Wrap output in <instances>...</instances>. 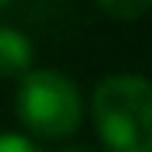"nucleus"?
<instances>
[{
  "label": "nucleus",
  "mask_w": 152,
  "mask_h": 152,
  "mask_svg": "<svg viewBox=\"0 0 152 152\" xmlns=\"http://www.w3.org/2000/svg\"><path fill=\"white\" fill-rule=\"evenodd\" d=\"M94 3L113 20H139V16H146L152 0H94Z\"/></svg>",
  "instance_id": "obj_4"
},
{
  "label": "nucleus",
  "mask_w": 152,
  "mask_h": 152,
  "mask_svg": "<svg viewBox=\"0 0 152 152\" xmlns=\"http://www.w3.org/2000/svg\"><path fill=\"white\" fill-rule=\"evenodd\" d=\"M91 113L110 152H152V88L139 75H113L94 88Z\"/></svg>",
  "instance_id": "obj_1"
},
{
  "label": "nucleus",
  "mask_w": 152,
  "mask_h": 152,
  "mask_svg": "<svg viewBox=\"0 0 152 152\" xmlns=\"http://www.w3.org/2000/svg\"><path fill=\"white\" fill-rule=\"evenodd\" d=\"M58 152H91L88 146H68V149H58Z\"/></svg>",
  "instance_id": "obj_6"
},
{
  "label": "nucleus",
  "mask_w": 152,
  "mask_h": 152,
  "mask_svg": "<svg viewBox=\"0 0 152 152\" xmlns=\"http://www.w3.org/2000/svg\"><path fill=\"white\" fill-rule=\"evenodd\" d=\"M7 3H10V0H0V10H3V7H7Z\"/></svg>",
  "instance_id": "obj_7"
},
{
  "label": "nucleus",
  "mask_w": 152,
  "mask_h": 152,
  "mask_svg": "<svg viewBox=\"0 0 152 152\" xmlns=\"http://www.w3.org/2000/svg\"><path fill=\"white\" fill-rule=\"evenodd\" d=\"M81 91L78 84L52 68L26 71L16 91V117L32 136L42 139H65L81 126Z\"/></svg>",
  "instance_id": "obj_2"
},
{
  "label": "nucleus",
  "mask_w": 152,
  "mask_h": 152,
  "mask_svg": "<svg viewBox=\"0 0 152 152\" xmlns=\"http://www.w3.org/2000/svg\"><path fill=\"white\" fill-rule=\"evenodd\" d=\"M0 152H42V149L20 133H0Z\"/></svg>",
  "instance_id": "obj_5"
},
{
  "label": "nucleus",
  "mask_w": 152,
  "mask_h": 152,
  "mask_svg": "<svg viewBox=\"0 0 152 152\" xmlns=\"http://www.w3.org/2000/svg\"><path fill=\"white\" fill-rule=\"evenodd\" d=\"M32 39L13 26H0V75L3 78H23L32 71Z\"/></svg>",
  "instance_id": "obj_3"
}]
</instances>
